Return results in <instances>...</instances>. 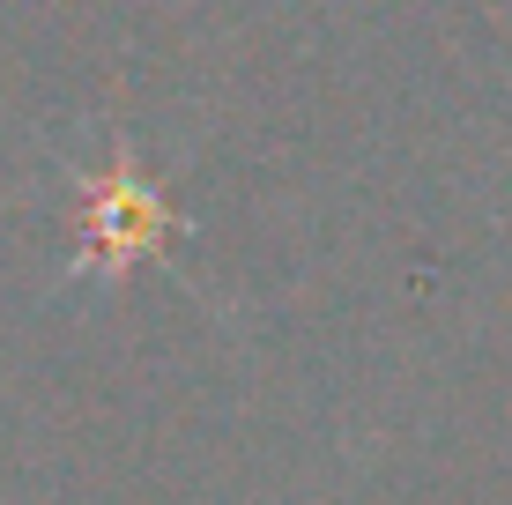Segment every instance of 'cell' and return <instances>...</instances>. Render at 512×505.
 Returning <instances> with one entry per match:
<instances>
[{"mask_svg":"<svg viewBox=\"0 0 512 505\" xmlns=\"http://www.w3.org/2000/svg\"><path fill=\"white\" fill-rule=\"evenodd\" d=\"M90 216H97V238H90V253H104L112 268H119L127 253H141L156 231H171L164 201H156L141 179H127V171H112V179H90Z\"/></svg>","mask_w":512,"mask_h":505,"instance_id":"cell-1","label":"cell"}]
</instances>
